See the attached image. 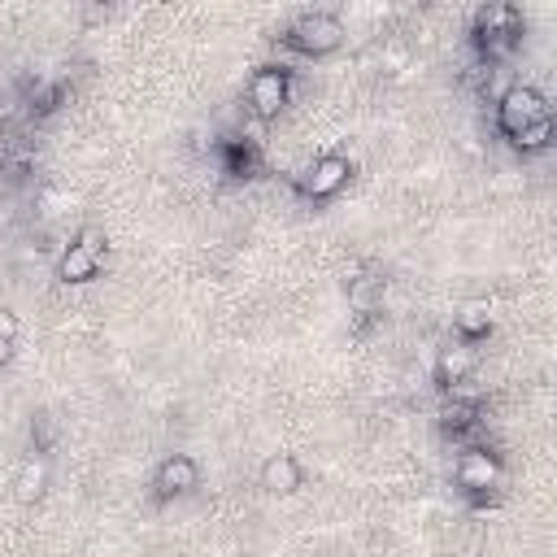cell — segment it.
<instances>
[{"mask_svg": "<svg viewBox=\"0 0 557 557\" xmlns=\"http://www.w3.org/2000/svg\"><path fill=\"white\" fill-rule=\"evenodd\" d=\"M470 44L479 52V65L505 61L522 44V13L513 4H483V9H474Z\"/></svg>", "mask_w": 557, "mask_h": 557, "instance_id": "1", "label": "cell"}, {"mask_svg": "<svg viewBox=\"0 0 557 557\" xmlns=\"http://www.w3.org/2000/svg\"><path fill=\"white\" fill-rule=\"evenodd\" d=\"M344 35L348 30H344L339 13H331V9H305V13H296L287 22V30L278 39H283V48H292L300 57H331L344 44Z\"/></svg>", "mask_w": 557, "mask_h": 557, "instance_id": "2", "label": "cell"}, {"mask_svg": "<svg viewBox=\"0 0 557 557\" xmlns=\"http://www.w3.org/2000/svg\"><path fill=\"white\" fill-rule=\"evenodd\" d=\"M52 270H57V278L70 283V287L91 283V278L104 270V231H100V226H83L74 239L61 244Z\"/></svg>", "mask_w": 557, "mask_h": 557, "instance_id": "3", "label": "cell"}, {"mask_svg": "<svg viewBox=\"0 0 557 557\" xmlns=\"http://www.w3.org/2000/svg\"><path fill=\"white\" fill-rule=\"evenodd\" d=\"M292 100V70L283 61H265L248 78V113L257 122H274Z\"/></svg>", "mask_w": 557, "mask_h": 557, "instance_id": "4", "label": "cell"}, {"mask_svg": "<svg viewBox=\"0 0 557 557\" xmlns=\"http://www.w3.org/2000/svg\"><path fill=\"white\" fill-rule=\"evenodd\" d=\"M540 117H553L540 87H531V83H509V87L496 96V131H500L505 139H513L518 131H527V126L540 122Z\"/></svg>", "mask_w": 557, "mask_h": 557, "instance_id": "5", "label": "cell"}, {"mask_svg": "<svg viewBox=\"0 0 557 557\" xmlns=\"http://www.w3.org/2000/svg\"><path fill=\"white\" fill-rule=\"evenodd\" d=\"M500 474H505V466H500V457H496L487 444H470V448L457 453L453 479H457V487H461L470 500H487V496L500 487Z\"/></svg>", "mask_w": 557, "mask_h": 557, "instance_id": "6", "label": "cell"}, {"mask_svg": "<svg viewBox=\"0 0 557 557\" xmlns=\"http://www.w3.org/2000/svg\"><path fill=\"white\" fill-rule=\"evenodd\" d=\"M348 178H352V161H348L344 152H322V157H313V161L296 174V191H300L305 200H331V196L344 191Z\"/></svg>", "mask_w": 557, "mask_h": 557, "instance_id": "7", "label": "cell"}, {"mask_svg": "<svg viewBox=\"0 0 557 557\" xmlns=\"http://www.w3.org/2000/svg\"><path fill=\"white\" fill-rule=\"evenodd\" d=\"M200 487V461L191 453H165L152 470V496L157 500H183Z\"/></svg>", "mask_w": 557, "mask_h": 557, "instance_id": "8", "label": "cell"}, {"mask_svg": "<svg viewBox=\"0 0 557 557\" xmlns=\"http://www.w3.org/2000/svg\"><path fill=\"white\" fill-rule=\"evenodd\" d=\"M435 418H440V431H444V435L461 440V448L479 444V440H474V431L483 426V405H479L474 396H461V392H444V400H440Z\"/></svg>", "mask_w": 557, "mask_h": 557, "instance_id": "9", "label": "cell"}, {"mask_svg": "<svg viewBox=\"0 0 557 557\" xmlns=\"http://www.w3.org/2000/svg\"><path fill=\"white\" fill-rule=\"evenodd\" d=\"M470 370H474V344H466V339H444V344L435 348L431 379L440 383V392L461 387V383L470 379Z\"/></svg>", "mask_w": 557, "mask_h": 557, "instance_id": "10", "label": "cell"}, {"mask_svg": "<svg viewBox=\"0 0 557 557\" xmlns=\"http://www.w3.org/2000/svg\"><path fill=\"white\" fill-rule=\"evenodd\" d=\"M383 296H387V278L374 274V270H357L344 287V300H348V313L357 322H370L379 309H383Z\"/></svg>", "mask_w": 557, "mask_h": 557, "instance_id": "11", "label": "cell"}, {"mask_svg": "<svg viewBox=\"0 0 557 557\" xmlns=\"http://www.w3.org/2000/svg\"><path fill=\"white\" fill-rule=\"evenodd\" d=\"M492 326H496V309H492L487 296H470V300H461L453 309V339L479 344V339L492 335Z\"/></svg>", "mask_w": 557, "mask_h": 557, "instance_id": "12", "label": "cell"}, {"mask_svg": "<svg viewBox=\"0 0 557 557\" xmlns=\"http://www.w3.org/2000/svg\"><path fill=\"white\" fill-rule=\"evenodd\" d=\"M257 483L270 492V496H296L305 487V466L292 457V453H270L257 470Z\"/></svg>", "mask_w": 557, "mask_h": 557, "instance_id": "13", "label": "cell"}, {"mask_svg": "<svg viewBox=\"0 0 557 557\" xmlns=\"http://www.w3.org/2000/svg\"><path fill=\"white\" fill-rule=\"evenodd\" d=\"M48 479H52V466H48V453H26L17 461V474H13V500L17 505H39L44 492H48Z\"/></svg>", "mask_w": 557, "mask_h": 557, "instance_id": "14", "label": "cell"}, {"mask_svg": "<svg viewBox=\"0 0 557 557\" xmlns=\"http://www.w3.org/2000/svg\"><path fill=\"white\" fill-rule=\"evenodd\" d=\"M509 144H513L518 152H527V157H531V152H544V148L553 144V117H540V122H531V126H527V131H518Z\"/></svg>", "mask_w": 557, "mask_h": 557, "instance_id": "15", "label": "cell"}, {"mask_svg": "<svg viewBox=\"0 0 557 557\" xmlns=\"http://www.w3.org/2000/svg\"><path fill=\"white\" fill-rule=\"evenodd\" d=\"M39 209H44V218H61V213L74 209V196L61 191V187H44V191H39Z\"/></svg>", "mask_w": 557, "mask_h": 557, "instance_id": "16", "label": "cell"}, {"mask_svg": "<svg viewBox=\"0 0 557 557\" xmlns=\"http://www.w3.org/2000/svg\"><path fill=\"white\" fill-rule=\"evenodd\" d=\"M30 448L35 453H52V440H57V422L48 418V413H39V418H30Z\"/></svg>", "mask_w": 557, "mask_h": 557, "instance_id": "17", "label": "cell"}, {"mask_svg": "<svg viewBox=\"0 0 557 557\" xmlns=\"http://www.w3.org/2000/svg\"><path fill=\"white\" fill-rule=\"evenodd\" d=\"M0 339H17V313L9 305H0Z\"/></svg>", "mask_w": 557, "mask_h": 557, "instance_id": "18", "label": "cell"}, {"mask_svg": "<svg viewBox=\"0 0 557 557\" xmlns=\"http://www.w3.org/2000/svg\"><path fill=\"white\" fill-rule=\"evenodd\" d=\"M13 348H17V339H0V370L13 361Z\"/></svg>", "mask_w": 557, "mask_h": 557, "instance_id": "19", "label": "cell"}]
</instances>
